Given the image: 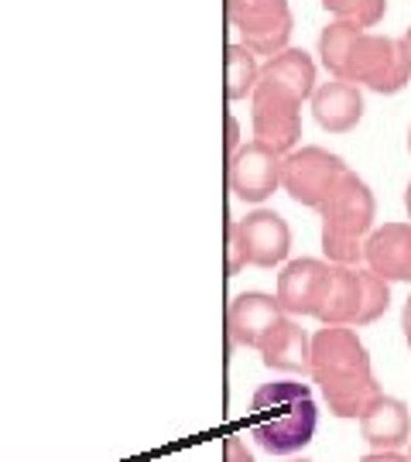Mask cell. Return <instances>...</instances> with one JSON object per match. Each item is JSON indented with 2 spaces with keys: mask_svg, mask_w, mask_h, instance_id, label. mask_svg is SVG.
Here are the masks:
<instances>
[{
  "mask_svg": "<svg viewBox=\"0 0 411 462\" xmlns=\"http://www.w3.org/2000/svg\"><path fill=\"white\" fill-rule=\"evenodd\" d=\"M309 377H313V383H319L329 411L343 421L360 418L367 411V404L384 394L378 377H374L370 353H367L353 326H322L315 332Z\"/></svg>",
  "mask_w": 411,
  "mask_h": 462,
  "instance_id": "cell-1",
  "label": "cell"
},
{
  "mask_svg": "<svg viewBox=\"0 0 411 462\" xmlns=\"http://www.w3.org/2000/svg\"><path fill=\"white\" fill-rule=\"evenodd\" d=\"M250 421L254 439L271 456H295L315 439L319 429V404L309 383L275 380L261 383L250 397Z\"/></svg>",
  "mask_w": 411,
  "mask_h": 462,
  "instance_id": "cell-2",
  "label": "cell"
},
{
  "mask_svg": "<svg viewBox=\"0 0 411 462\" xmlns=\"http://www.w3.org/2000/svg\"><path fill=\"white\" fill-rule=\"evenodd\" d=\"M322 216V254L329 264L357 267L363 261V240L374 230L378 199L357 171H346L340 185L319 206Z\"/></svg>",
  "mask_w": 411,
  "mask_h": 462,
  "instance_id": "cell-3",
  "label": "cell"
},
{
  "mask_svg": "<svg viewBox=\"0 0 411 462\" xmlns=\"http://www.w3.org/2000/svg\"><path fill=\"white\" fill-rule=\"evenodd\" d=\"M340 79L367 86L380 97H395L411 83V51L405 49L401 38L360 32L350 45Z\"/></svg>",
  "mask_w": 411,
  "mask_h": 462,
  "instance_id": "cell-4",
  "label": "cell"
},
{
  "mask_svg": "<svg viewBox=\"0 0 411 462\" xmlns=\"http://www.w3.org/2000/svg\"><path fill=\"white\" fill-rule=\"evenodd\" d=\"M302 103L295 89L275 79H261L250 93V124L254 141H261L278 154H288L302 141Z\"/></svg>",
  "mask_w": 411,
  "mask_h": 462,
  "instance_id": "cell-5",
  "label": "cell"
},
{
  "mask_svg": "<svg viewBox=\"0 0 411 462\" xmlns=\"http://www.w3.org/2000/svg\"><path fill=\"white\" fill-rule=\"evenodd\" d=\"M346 171L350 168L340 154L319 148V144H302L281 158V189L295 199L298 206L319 213V206L326 202Z\"/></svg>",
  "mask_w": 411,
  "mask_h": 462,
  "instance_id": "cell-6",
  "label": "cell"
},
{
  "mask_svg": "<svg viewBox=\"0 0 411 462\" xmlns=\"http://www.w3.org/2000/svg\"><path fill=\"white\" fill-rule=\"evenodd\" d=\"M227 21L240 32L247 49L267 59L288 49L295 32V14L288 0H227Z\"/></svg>",
  "mask_w": 411,
  "mask_h": 462,
  "instance_id": "cell-7",
  "label": "cell"
},
{
  "mask_svg": "<svg viewBox=\"0 0 411 462\" xmlns=\"http://www.w3.org/2000/svg\"><path fill=\"white\" fill-rule=\"evenodd\" d=\"M281 158L261 141H247L227 158V185L240 202L261 206L281 189Z\"/></svg>",
  "mask_w": 411,
  "mask_h": 462,
  "instance_id": "cell-8",
  "label": "cell"
},
{
  "mask_svg": "<svg viewBox=\"0 0 411 462\" xmlns=\"http://www.w3.org/2000/svg\"><path fill=\"white\" fill-rule=\"evenodd\" d=\"M329 271L332 264L329 261H315V257H298V261H288L278 274V288H275V298H278L281 312L285 315H319L322 309V298H326L329 288Z\"/></svg>",
  "mask_w": 411,
  "mask_h": 462,
  "instance_id": "cell-9",
  "label": "cell"
},
{
  "mask_svg": "<svg viewBox=\"0 0 411 462\" xmlns=\"http://www.w3.org/2000/svg\"><path fill=\"white\" fill-rule=\"evenodd\" d=\"M237 223V233L244 240L247 250V264L250 267H278L288 261L292 254V226L288 219L275 209H254L247 213L244 219H233Z\"/></svg>",
  "mask_w": 411,
  "mask_h": 462,
  "instance_id": "cell-10",
  "label": "cell"
},
{
  "mask_svg": "<svg viewBox=\"0 0 411 462\" xmlns=\"http://www.w3.org/2000/svg\"><path fill=\"white\" fill-rule=\"evenodd\" d=\"M363 264L384 281H411V223H384L363 240Z\"/></svg>",
  "mask_w": 411,
  "mask_h": 462,
  "instance_id": "cell-11",
  "label": "cell"
},
{
  "mask_svg": "<svg viewBox=\"0 0 411 462\" xmlns=\"http://www.w3.org/2000/svg\"><path fill=\"white\" fill-rule=\"evenodd\" d=\"M281 305L275 295L264 291H244L230 301L227 309V336L233 346L257 349L264 343V336L275 329V322L281 319Z\"/></svg>",
  "mask_w": 411,
  "mask_h": 462,
  "instance_id": "cell-12",
  "label": "cell"
},
{
  "mask_svg": "<svg viewBox=\"0 0 411 462\" xmlns=\"http://www.w3.org/2000/svg\"><path fill=\"white\" fill-rule=\"evenodd\" d=\"M360 421L363 442L378 452H401L411 442V414L408 404L391 394H380L367 404Z\"/></svg>",
  "mask_w": 411,
  "mask_h": 462,
  "instance_id": "cell-13",
  "label": "cell"
},
{
  "mask_svg": "<svg viewBox=\"0 0 411 462\" xmlns=\"http://www.w3.org/2000/svg\"><path fill=\"white\" fill-rule=\"evenodd\" d=\"M313 116L326 134H350L363 120V86L346 79L319 83L313 93Z\"/></svg>",
  "mask_w": 411,
  "mask_h": 462,
  "instance_id": "cell-14",
  "label": "cell"
},
{
  "mask_svg": "<svg viewBox=\"0 0 411 462\" xmlns=\"http://www.w3.org/2000/svg\"><path fill=\"white\" fill-rule=\"evenodd\" d=\"M264 366L271 370H288V374H309L313 360V336L295 322V315H281L275 329L264 336L257 346Z\"/></svg>",
  "mask_w": 411,
  "mask_h": 462,
  "instance_id": "cell-15",
  "label": "cell"
},
{
  "mask_svg": "<svg viewBox=\"0 0 411 462\" xmlns=\"http://www.w3.org/2000/svg\"><path fill=\"white\" fill-rule=\"evenodd\" d=\"M360 271L346 264H332L329 271V288L319 309V322L322 326H357V312H360Z\"/></svg>",
  "mask_w": 411,
  "mask_h": 462,
  "instance_id": "cell-16",
  "label": "cell"
},
{
  "mask_svg": "<svg viewBox=\"0 0 411 462\" xmlns=\"http://www.w3.org/2000/svg\"><path fill=\"white\" fill-rule=\"evenodd\" d=\"M261 79H275V83H285L288 89H295L302 99H313L315 86V62L305 49H281L278 55H271L261 66Z\"/></svg>",
  "mask_w": 411,
  "mask_h": 462,
  "instance_id": "cell-17",
  "label": "cell"
},
{
  "mask_svg": "<svg viewBox=\"0 0 411 462\" xmlns=\"http://www.w3.org/2000/svg\"><path fill=\"white\" fill-rule=\"evenodd\" d=\"M223 72H227V99L240 103L250 99L254 86L261 83V62H257V51H250L240 42L227 45V59H223Z\"/></svg>",
  "mask_w": 411,
  "mask_h": 462,
  "instance_id": "cell-18",
  "label": "cell"
},
{
  "mask_svg": "<svg viewBox=\"0 0 411 462\" xmlns=\"http://www.w3.org/2000/svg\"><path fill=\"white\" fill-rule=\"evenodd\" d=\"M360 32H367V28L353 24V21H336V17L322 28V34H319V62H322V69H326L332 79L343 76L350 45H353V38Z\"/></svg>",
  "mask_w": 411,
  "mask_h": 462,
  "instance_id": "cell-19",
  "label": "cell"
},
{
  "mask_svg": "<svg viewBox=\"0 0 411 462\" xmlns=\"http://www.w3.org/2000/svg\"><path fill=\"white\" fill-rule=\"evenodd\" d=\"M360 312H357V326H370L378 322L380 315L391 309V281H384L380 274H374L370 267L360 271Z\"/></svg>",
  "mask_w": 411,
  "mask_h": 462,
  "instance_id": "cell-20",
  "label": "cell"
},
{
  "mask_svg": "<svg viewBox=\"0 0 411 462\" xmlns=\"http://www.w3.org/2000/svg\"><path fill=\"white\" fill-rule=\"evenodd\" d=\"M322 7L329 11V17L336 21H353L360 28H378L384 14H388V0H322Z\"/></svg>",
  "mask_w": 411,
  "mask_h": 462,
  "instance_id": "cell-21",
  "label": "cell"
},
{
  "mask_svg": "<svg viewBox=\"0 0 411 462\" xmlns=\"http://www.w3.org/2000/svg\"><path fill=\"white\" fill-rule=\"evenodd\" d=\"M247 267V250H244V240H240V233H237V223H227V278H237L240 271Z\"/></svg>",
  "mask_w": 411,
  "mask_h": 462,
  "instance_id": "cell-22",
  "label": "cell"
},
{
  "mask_svg": "<svg viewBox=\"0 0 411 462\" xmlns=\"http://www.w3.org/2000/svg\"><path fill=\"white\" fill-rule=\"evenodd\" d=\"M223 462H254V452L247 448L244 439L230 435V439L223 442Z\"/></svg>",
  "mask_w": 411,
  "mask_h": 462,
  "instance_id": "cell-23",
  "label": "cell"
},
{
  "mask_svg": "<svg viewBox=\"0 0 411 462\" xmlns=\"http://www.w3.org/2000/svg\"><path fill=\"white\" fill-rule=\"evenodd\" d=\"M223 131H227V137H223V151H227V158H230L233 151L244 144V141H240V124H237V116L233 114L223 116Z\"/></svg>",
  "mask_w": 411,
  "mask_h": 462,
  "instance_id": "cell-24",
  "label": "cell"
},
{
  "mask_svg": "<svg viewBox=\"0 0 411 462\" xmlns=\"http://www.w3.org/2000/svg\"><path fill=\"white\" fill-rule=\"evenodd\" d=\"M360 462H411L408 456H401V452H378V448H370Z\"/></svg>",
  "mask_w": 411,
  "mask_h": 462,
  "instance_id": "cell-25",
  "label": "cell"
},
{
  "mask_svg": "<svg viewBox=\"0 0 411 462\" xmlns=\"http://www.w3.org/2000/svg\"><path fill=\"white\" fill-rule=\"evenodd\" d=\"M401 329H405V343L411 346V298L405 301V309H401Z\"/></svg>",
  "mask_w": 411,
  "mask_h": 462,
  "instance_id": "cell-26",
  "label": "cell"
},
{
  "mask_svg": "<svg viewBox=\"0 0 411 462\" xmlns=\"http://www.w3.org/2000/svg\"><path fill=\"white\" fill-rule=\"evenodd\" d=\"M405 209H408V216H411V182H408V189H405Z\"/></svg>",
  "mask_w": 411,
  "mask_h": 462,
  "instance_id": "cell-27",
  "label": "cell"
},
{
  "mask_svg": "<svg viewBox=\"0 0 411 462\" xmlns=\"http://www.w3.org/2000/svg\"><path fill=\"white\" fill-rule=\"evenodd\" d=\"M401 42H405V49L411 51V28H408V32H405V34H401Z\"/></svg>",
  "mask_w": 411,
  "mask_h": 462,
  "instance_id": "cell-28",
  "label": "cell"
},
{
  "mask_svg": "<svg viewBox=\"0 0 411 462\" xmlns=\"http://www.w3.org/2000/svg\"><path fill=\"white\" fill-rule=\"evenodd\" d=\"M408 151H411V131H408Z\"/></svg>",
  "mask_w": 411,
  "mask_h": 462,
  "instance_id": "cell-29",
  "label": "cell"
},
{
  "mask_svg": "<svg viewBox=\"0 0 411 462\" xmlns=\"http://www.w3.org/2000/svg\"><path fill=\"white\" fill-rule=\"evenodd\" d=\"M292 462H309V459H292Z\"/></svg>",
  "mask_w": 411,
  "mask_h": 462,
  "instance_id": "cell-30",
  "label": "cell"
},
{
  "mask_svg": "<svg viewBox=\"0 0 411 462\" xmlns=\"http://www.w3.org/2000/svg\"><path fill=\"white\" fill-rule=\"evenodd\" d=\"M408 459H411V456H408Z\"/></svg>",
  "mask_w": 411,
  "mask_h": 462,
  "instance_id": "cell-31",
  "label": "cell"
}]
</instances>
